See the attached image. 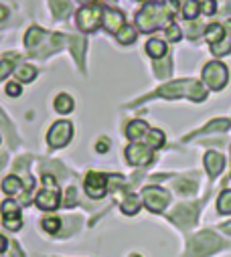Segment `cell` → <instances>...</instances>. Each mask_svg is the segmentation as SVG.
Wrapping results in <instances>:
<instances>
[{
  "instance_id": "cell-19",
  "label": "cell",
  "mask_w": 231,
  "mask_h": 257,
  "mask_svg": "<svg viewBox=\"0 0 231 257\" xmlns=\"http://www.w3.org/2000/svg\"><path fill=\"white\" fill-rule=\"evenodd\" d=\"M205 39H207L209 45H217V43H221V41L225 39V31H223V27H221V25H209L207 31H205Z\"/></svg>"
},
{
  "instance_id": "cell-14",
  "label": "cell",
  "mask_w": 231,
  "mask_h": 257,
  "mask_svg": "<svg viewBox=\"0 0 231 257\" xmlns=\"http://www.w3.org/2000/svg\"><path fill=\"white\" fill-rule=\"evenodd\" d=\"M146 134H148V123L142 121V119H134V121H130L128 127H126V136H128V140H132V142H138V140L144 138Z\"/></svg>"
},
{
  "instance_id": "cell-18",
  "label": "cell",
  "mask_w": 231,
  "mask_h": 257,
  "mask_svg": "<svg viewBox=\"0 0 231 257\" xmlns=\"http://www.w3.org/2000/svg\"><path fill=\"white\" fill-rule=\"evenodd\" d=\"M43 41H45V31L39 29V27L29 29L27 35H25V45H27L29 49H35V47H37L39 43H43Z\"/></svg>"
},
{
  "instance_id": "cell-22",
  "label": "cell",
  "mask_w": 231,
  "mask_h": 257,
  "mask_svg": "<svg viewBox=\"0 0 231 257\" xmlns=\"http://www.w3.org/2000/svg\"><path fill=\"white\" fill-rule=\"evenodd\" d=\"M217 213L219 215H231V188L223 190L217 199Z\"/></svg>"
},
{
  "instance_id": "cell-40",
  "label": "cell",
  "mask_w": 231,
  "mask_h": 257,
  "mask_svg": "<svg viewBox=\"0 0 231 257\" xmlns=\"http://www.w3.org/2000/svg\"><path fill=\"white\" fill-rule=\"evenodd\" d=\"M7 247H9V241H7V237H3V235H0V253H5V251H7Z\"/></svg>"
},
{
  "instance_id": "cell-24",
  "label": "cell",
  "mask_w": 231,
  "mask_h": 257,
  "mask_svg": "<svg viewBox=\"0 0 231 257\" xmlns=\"http://www.w3.org/2000/svg\"><path fill=\"white\" fill-rule=\"evenodd\" d=\"M201 13V5H199V0H187V3L183 5V19L187 21H193L197 19V15Z\"/></svg>"
},
{
  "instance_id": "cell-20",
  "label": "cell",
  "mask_w": 231,
  "mask_h": 257,
  "mask_svg": "<svg viewBox=\"0 0 231 257\" xmlns=\"http://www.w3.org/2000/svg\"><path fill=\"white\" fill-rule=\"evenodd\" d=\"M49 5H51V11L57 19H65L71 11V5H69V0H49Z\"/></svg>"
},
{
  "instance_id": "cell-3",
  "label": "cell",
  "mask_w": 231,
  "mask_h": 257,
  "mask_svg": "<svg viewBox=\"0 0 231 257\" xmlns=\"http://www.w3.org/2000/svg\"><path fill=\"white\" fill-rule=\"evenodd\" d=\"M43 184L45 188L37 195L35 199V205L41 209V211H55L61 203V197H59V186H57L53 174H43Z\"/></svg>"
},
{
  "instance_id": "cell-8",
  "label": "cell",
  "mask_w": 231,
  "mask_h": 257,
  "mask_svg": "<svg viewBox=\"0 0 231 257\" xmlns=\"http://www.w3.org/2000/svg\"><path fill=\"white\" fill-rule=\"evenodd\" d=\"M101 17H103V11L99 7H95V5L79 9V13H77V27H79V31H83V33L97 31V27L101 25Z\"/></svg>"
},
{
  "instance_id": "cell-33",
  "label": "cell",
  "mask_w": 231,
  "mask_h": 257,
  "mask_svg": "<svg viewBox=\"0 0 231 257\" xmlns=\"http://www.w3.org/2000/svg\"><path fill=\"white\" fill-rule=\"evenodd\" d=\"M164 33H166V39H168V41H172V43H177V41H181V39H183L181 29H179L177 25H172V23L166 27V31H164Z\"/></svg>"
},
{
  "instance_id": "cell-46",
  "label": "cell",
  "mask_w": 231,
  "mask_h": 257,
  "mask_svg": "<svg viewBox=\"0 0 231 257\" xmlns=\"http://www.w3.org/2000/svg\"><path fill=\"white\" fill-rule=\"evenodd\" d=\"M229 152H231V148H229Z\"/></svg>"
},
{
  "instance_id": "cell-25",
  "label": "cell",
  "mask_w": 231,
  "mask_h": 257,
  "mask_svg": "<svg viewBox=\"0 0 231 257\" xmlns=\"http://www.w3.org/2000/svg\"><path fill=\"white\" fill-rule=\"evenodd\" d=\"M140 211V199L136 195H128L126 201L122 203V213L124 215H136Z\"/></svg>"
},
{
  "instance_id": "cell-34",
  "label": "cell",
  "mask_w": 231,
  "mask_h": 257,
  "mask_svg": "<svg viewBox=\"0 0 231 257\" xmlns=\"http://www.w3.org/2000/svg\"><path fill=\"white\" fill-rule=\"evenodd\" d=\"M5 227L11 229V231H19L23 227V219L21 215H15V217H5Z\"/></svg>"
},
{
  "instance_id": "cell-45",
  "label": "cell",
  "mask_w": 231,
  "mask_h": 257,
  "mask_svg": "<svg viewBox=\"0 0 231 257\" xmlns=\"http://www.w3.org/2000/svg\"><path fill=\"white\" fill-rule=\"evenodd\" d=\"M130 257H140V255H130Z\"/></svg>"
},
{
  "instance_id": "cell-16",
  "label": "cell",
  "mask_w": 231,
  "mask_h": 257,
  "mask_svg": "<svg viewBox=\"0 0 231 257\" xmlns=\"http://www.w3.org/2000/svg\"><path fill=\"white\" fill-rule=\"evenodd\" d=\"M3 190L7 192V195H21V192H23V180H21V176H17V174L7 176L3 180Z\"/></svg>"
},
{
  "instance_id": "cell-32",
  "label": "cell",
  "mask_w": 231,
  "mask_h": 257,
  "mask_svg": "<svg viewBox=\"0 0 231 257\" xmlns=\"http://www.w3.org/2000/svg\"><path fill=\"white\" fill-rule=\"evenodd\" d=\"M211 51H213V55H217V57L229 55V53H231V41H221V43L213 45V47H211Z\"/></svg>"
},
{
  "instance_id": "cell-23",
  "label": "cell",
  "mask_w": 231,
  "mask_h": 257,
  "mask_svg": "<svg viewBox=\"0 0 231 257\" xmlns=\"http://www.w3.org/2000/svg\"><path fill=\"white\" fill-rule=\"evenodd\" d=\"M146 146H150L152 150H158L164 146V134L160 130H148L146 134Z\"/></svg>"
},
{
  "instance_id": "cell-12",
  "label": "cell",
  "mask_w": 231,
  "mask_h": 257,
  "mask_svg": "<svg viewBox=\"0 0 231 257\" xmlns=\"http://www.w3.org/2000/svg\"><path fill=\"white\" fill-rule=\"evenodd\" d=\"M101 25L105 31L109 33H118L122 27H124V15L120 11H111V9H105L103 11V17H101Z\"/></svg>"
},
{
  "instance_id": "cell-9",
  "label": "cell",
  "mask_w": 231,
  "mask_h": 257,
  "mask_svg": "<svg viewBox=\"0 0 231 257\" xmlns=\"http://www.w3.org/2000/svg\"><path fill=\"white\" fill-rule=\"evenodd\" d=\"M85 192L91 199H101L107 190V174L101 172H87L85 182H83Z\"/></svg>"
},
{
  "instance_id": "cell-4",
  "label": "cell",
  "mask_w": 231,
  "mask_h": 257,
  "mask_svg": "<svg viewBox=\"0 0 231 257\" xmlns=\"http://www.w3.org/2000/svg\"><path fill=\"white\" fill-rule=\"evenodd\" d=\"M221 247V241L213 231H203L189 243V257H207Z\"/></svg>"
},
{
  "instance_id": "cell-42",
  "label": "cell",
  "mask_w": 231,
  "mask_h": 257,
  "mask_svg": "<svg viewBox=\"0 0 231 257\" xmlns=\"http://www.w3.org/2000/svg\"><path fill=\"white\" fill-rule=\"evenodd\" d=\"M7 15H9V11H7L3 5H0V21H5V19H7Z\"/></svg>"
},
{
  "instance_id": "cell-44",
  "label": "cell",
  "mask_w": 231,
  "mask_h": 257,
  "mask_svg": "<svg viewBox=\"0 0 231 257\" xmlns=\"http://www.w3.org/2000/svg\"><path fill=\"white\" fill-rule=\"evenodd\" d=\"M83 3H97V0H83Z\"/></svg>"
},
{
  "instance_id": "cell-29",
  "label": "cell",
  "mask_w": 231,
  "mask_h": 257,
  "mask_svg": "<svg viewBox=\"0 0 231 257\" xmlns=\"http://www.w3.org/2000/svg\"><path fill=\"white\" fill-rule=\"evenodd\" d=\"M175 186H177V190L183 192V195H191V192L197 190V182H195V180H189V178H181V180H177Z\"/></svg>"
},
{
  "instance_id": "cell-36",
  "label": "cell",
  "mask_w": 231,
  "mask_h": 257,
  "mask_svg": "<svg viewBox=\"0 0 231 257\" xmlns=\"http://www.w3.org/2000/svg\"><path fill=\"white\" fill-rule=\"evenodd\" d=\"M75 205H77V190H75V188H69V190H67V197H65V201H63V207L71 209V207H75Z\"/></svg>"
},
{
  "instance_id": "cell-10",
  "label": "cell",
  "mask_w": 231,
  "mask_h": 257,
  "mask_svg": "<svg viewBox=\"0 0 231 257\" xmlns=\"http://www.w3.org/2000/svg\"><path fill=\"white\" fill-rule=\"evenodd\" d=\"M124 154H126V160L132 166H144V164H150L152 162V148L146 146V144H140V142L130 144Z\"/></svg>"
},
{
  "instance_id": "cell-35",
  "label": "cell",
  "mask_w": 231,
  "mask_h": 257,
  "mask_svg": "<svg viewBox=\"0 0 231 257\" xmlns=\"http://www.w3.org/2000/svg\"><path fill=\"white\" fill-rule=\"evenodd\" d=\"M13 71H15V63L13 61H9V59L0 61V81H3L7 75H11Z\"/></svg>"
},
{
  "instance_id": "cell-41",
  "label": "cell",
  "mask_w": 231,
  "mask_h": 257,
  "mask_svg": "<svg viewBox=\"0 0 231 257\" xmlns=\"http://www.w3.org/2000/svg\"><path fill=\"white\" fill-rule=\"evenodd\" d=\"M223 29H227V31H225V35H229V39H231V19H229V21H225Z\"/></svg>"
},
{
  "instance_id": "cell-15",
  "label": "cell",
  "mask_w": 231,
  "mask_h": 257,
  "mask_svg": "<svg viewBox=\"0 0 231 257\" xmlns=\"http://www.w3.org/2000/svg\"><path fill=\"white\" fill-rule=\"evenodd\" d=\"M53 107H55L57 113L65 115V113H71L73 111L75 103H73V97L69 93H59V95L55 97V101H53Z\"/></svg>"
},
{
  "instance_id": "cell-17",
  "label": "cell",
  "mask_w": 231,
  "mask_h": 257,
  "mask_svg": "<svg viewBox=\"0 0 231 257\" xmlns=\"http://www.w3.org/2000/svg\"><path fill=\"white\" fill-rule=\"evenodd\" d=\"M146 53L152 57V59H162L166 55V43L160 41V39H150L146 43Z\"/></svg>"
},
{
  "instance_id": "cell-39",
  "label": "cell",
  "mask_w": 231,
  "mask_h": 257,
  "mask_svg": "<svg viewBox=\"0 0 231 257\" xmlns=\"http://www.w3.org/2000/svg\"><path fill=\"white\" fill-rule=\"evenodd\" d=\"M0 125H3V127H5V130H7L9 134H11V121L7 119V115H5L3 111H0Z\"/></svg>"
},
{
  "instance_id": "cell-1",
  "label": "cell",
  "mask_w": 231,
  "mask_h": 257,
  "mask_svg": "<svg viewBox=\"0 0 231 257\" xmlns=\"http://www.w3.org/2000/svg\"><path fill=\"white\" fill-rule=\"evenodd\" d=\"M179 3L177 0H166V3H148L138 15H136V27L142 33H154L158 27H168L172 21V15L177 13Z\"/></svg>"
},
{
  "instance_id": "cell-31",
  "label": "cell",
  "mask_w": 231,
  "mask_h": 257,
  "mask_svg": "<svg viewBox=\"0 0 231 257\" xmlns=\"http://www.w3.org/2000/svg\"><path fill=\"white\" fill-rule=\"evenodd\" d=\"M229 125H231V121H229V119H213V121H211V123L205 127V130H203L201 134H205V132H217V130L225 132Z\"/></svg>"
},
{
  "instance_id": "cell-27",
  "label": "cell",
  "mask_w": 231,
  "mask_h": 257,
  "mask_svg": "<svg viewBox=\"0 0 231 257\" xmlns=\"http://www.w3.org/2000/svg\"><path fill=\"white\" fill-rule=\"evenodd\" d=\"M35 77H37V69L33 65H23V67L17 69V79L21 83H31Z\"/></svg>"
},
{
  "instance_id": "cell-37",
  "label": "cell",
  "mask_w": 231,
  "mask_h": 257,
  "mask_svg": "<svg viewBox=\"0 0 231 257\" xmlns=\"http://www.w3.org/2000/svg\"><path fill=\"white\" fill-rule=\"evenodd\" d=\"M7 95H11V97H19V95H21V83L11 81V83L7 85Z\"/></svg>"
},
{
  "instance_id": "cell-13",
  "label": "cell",
  "mask_w": 231,
  "mask_h": 257,
  "mask_svg": "<svg viewBox=\"0 0 231 257\" xmlns=\"http://www.w3.org/2000/svg\"><path fill=\"white\" fill-rule=\"evenodd\" d=\"M223 166H225V158L219 154V152H207L205 154V168H207V172H209V176H219L221 174V170H223Z\"/></svg>"
},
{
  "instance_id": "cell-6",
  "label": "cell",
  "mask_w": 231,
  "mask_h": 257,
  "mask_svg": "<svg viewBox=\"0 0 231 257\" xmlns=\"http://www.w3.org/2000/svg\"><path fill=\"white\" fill-rule=\"evenodd\" d=\"M142 201H144L148 211L162 213L166 209V205L170 203V195L160 186H148V188L142 190Z\"/></svg>"
},
{
  "instance_id": "cell-11",
  "label": "cell",
  "mask_w": 231,
  "mask_h": 257,
  "mask_svg": "<svg viewBox=\"0 0 231 257\" xmlns=\"http://www.w3.org/2000/svg\"><path fill=\"white\" fill-rule=\"evenodd\" d=\"M199 207H201L199 203L197 205H181V207L175 209V213H170V221H175L181 227H191L197 221Z\"/></svg>"
},
{
  "instance_id": "cell-26",
  "label": "cell",
  "mask_w": 231,
  "mask_h": 257,
  "mask_svg": "<svg viewBox=\"0 0 231 257\" xmlns=\"http://www.w3.org/2000/svg\"><path fill=\"white\" fill-rule=\"evenodd\" d=\"M69 43H71V53H73L75 61L81 63V61H83V47H85V41L75 35V37H69Z\"/></svg>"
},
{
  "instance_id": "cell-43",
  "label": "cell",
  "mask_w": 231,
  "mask_h": 257,
  "mask_svg": "<svg viewBox=\"0 0 231 257\" xmlns=\"http://www.w3.org/2000/svg\"><path fill=\"white\" fill-rule=\"evenodd\" d=\"M221 229H223V231H225L227 235H231V223H225V225H223Z\"/></svg>"
},
{
  "instance_id": "cell-5",
  "label": "cell",
  "mask_w": 231,
  "mask_h": 257,
  "mask_svg": "<svg viewBox=\"0 0 231 257\" xmlns=\"http://www.w3.org/2000/svg\"><path fill=\"white\" fill-rule=\"evenodd\" d=\"M227 79H229V71L221 61H211L203 67V83L209 89H213V91L223 89Z\"/></svg>"
},
{
  "instance_id": "cell-38",
  "label": "cell",
  "mask_w": 231,
  "mask_h": 257,
  "mask_svg": "<svg viewBox=\"0 0 231 257\" xmlns=\"http://www.w3.org/2000/svg\"><path fill=\"white\" fill-rule=\"evenodd\" d=\"M95 150H97L99 154L107 152V150H109V144H107V140H105V138H103V140H99V142H97V146H95Z\"/></svg>"
},
{
  "instance_id": "cell-28",
  "label": "cell",
  "mask_w": 231,
  "mask_h": 257,
  "mask_svg": "<svg viewBox=\"0 0 231 257\" xmlns=\"http://www.w3.org/2000/svg\"><path fill=\"white\" fill-rule=\"evenodd\" d=\"M61 219H57V217H49V219H43V229L51 235H57L61 231Z\"/></svg>"
},
{
  "instance_id": "cell-7",
  "label": "cell",
  "mask_w": 231,
  "mask_h": 257,
  "mask_svg": "<svg viewBox=\"0 0 231 257\" xmlns=\"http://www.w3.org/2000/svg\"><path fill=\"white\" fill-rule=\"evenodd\" d=\"M71 136H73V125H71L69 121H65V119L55 121V123L51 125L49 134H47V144H49L51 148H63V146L69 144Z\"/></svg>"
},
{
  "instance_id": "cell-21",
  "label": "cell",
  "mask_w": 231,
  "mask_h": 257,
  "mask_svg": "<svg viewBox=\"0 0 231 257\" xmlns=\"http://www.w3.org/2000/svg\"><path fill=\"white\" fill-rule=\"evenodd\" d=\"M136 37H138L136 29H134V27H126V25H124L118 33H116V39H118L120 45H132V43L136 41Z\"/></svg>"
},
{
  "instance_id": "cell-30",
  "label": "cell",
  "mask_w": 231,
  "mask_h": 257,
  "mask_svg": "<svg viewBox=\"0 0 231 257\" xmlns=\"http://www.w3.org/2000/svg\"><path fill=\"white\" fill-rule=\"evenodd\" d=\"M0 211H3V217H15V215H21V209L15 201H5L3 205H0Z\"/></svg>"
},
{
  "instance_id": "cell-2",
  "label": "cell",
  "mask_w": 231,
  "mask_h": 257,
  "mask_svg": "<svg viewBox=\"0 0 231 257\" xmlns=\"http://www.w3.org/2000/svg\"><path fill=\"white\" fill-rule=\"evenodd\" d=\"M158 95L162 97H191L193 101H205L207 97V91L205 87L199 83V81H193V79H179V81H172V83H166L158 89Z\"/></svg>"
}]
</instances>
